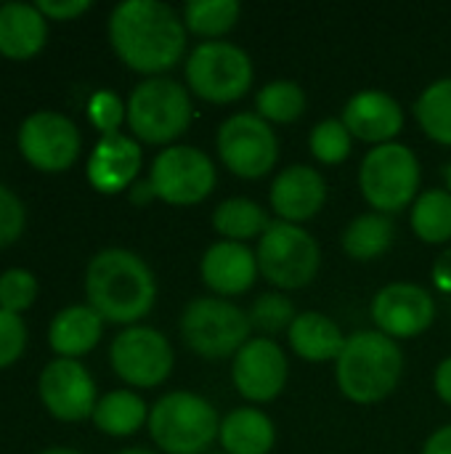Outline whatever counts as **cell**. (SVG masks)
Listing matches in <instances>:
<instances>
[{
    "mask_svg": "<svg viewBox=\"0 0 451 454\" xmlns=\"http://www.w3.org/2000/svg\"><path fill=\"white\" fill-rule=\"evenodd\" d=\"M37 298V279L27 269H8L0 274V309L8 314L27 311Z\"/></svg>",
    "mask_w": 451,
    "mask_h": 454,
    "instance_id": "obj_34",
    "label": "cell"
},
{
    "mask_svg": "<svg viewBox=\"0 0 451 454\" xmlns=\"http://www.w3.org/2000/svg\"><path fill=\"white\" fill-rule=\"evenodd\" d=\"M258 271L279 290H298L314 282L322 266L319 242L298 223L271 221L258 239Z\"/></svg>",
    "mask_w": 451,
    "mask_h": 454,
    "instance_id": "obj_7",
    "label": "cell"
},
{
    "mask_svg": "<svg viewBox=\"0 0 451 454\" xmlns=\"http://www.w3.org/2000/svg\"><path fill=\"white\" fill-rule=\"evenodd\" d=\"M250 333V314L223 298H194L181 314V338L202 359L237 356Z\"/></svg>",
    "mask_w": 451,
    "mask_h": 454,
    "instance_id": "obj_6",
    "label": "cell"
},
{
    "mask_svg": "<svg viewBox=\"0 0 451 454\" xmlns=\"http://www.w3.org/2000/svg\"><path fill=\"white\" fill-rule=\"evenodd\" d=\"M221 444L226 454H268L276 442L271 418L255 407H239L221 420Z\"/></svg>",
    "mask_w": 451,
    "mask_h": 454,
    "instance_id": "obj_24",
    "label": "cell"
},
{
    "mask_svg": "<svg viewBox=\"0 0 451 454\" xmlns=\"http://www.w3.org/2000/svg\"><path fill=\"white\" fill-rule=\"evenodd\" d=\"M221 162L242 178H263L279 160V138L258 112H237L218 128Z\"/></svg>",
    "mask_w": 451,
    "mask_h": 454,
    "instance_id": "obj_10",
    "label": "cell"
},
{
    "mask_svg": "<svg viewBox=\"0 0 451 454\" xmlns=\"http://www.w3.org/2000/svg\"><path fill=\"white\" fill-rule=\"evenodd\" d=\"M93 423L109 436H130L144 423H149L146 402L133 391H112L98 399L93 410Z\"/></svg>",
    "mask_w": 451,
    "mask_h": 454,
    "instance_id": "obj_25",
    "label": "cell"
},
{
    "mask_svg": "<svg viewBox=\"0 0 451 454\" xmlns=\"http://www.w3.org/2000/svg\"><path fill=\"white\" fill-rule=\"evenodd\" d=\"M215 165L197 146H167L152 162L149 184L167 205H197L215 189Z\"/></svg>",
    "mask_w": 451,
    "mask_h": 454,
    "instance_id": "obj_11",
    "label": "cell"
},
{
    "mask_svg": "<svg viewBox=\"0 0 451 454\" xmlns=\"http://www.w3.org/2000/svg\"><path fill=\"white\" fill-rule=\"evenodd\" d=\"M48 37L45 16L29 3H3L0 5V53L8 59L35 56Z\"/></svg>",
    "mask_w": 451,
    "mask_h": 454,
    "instance_id": "obj_21",
    "label": "cell"
},
{
    "mask_svg": "<svg viewBox=\"0 0 451 454\" xmlns=\"http://www.w3.org/2000/svg\"><path fill=\"white\" fill-rule=\"evenodd\" d=\"M343 125L367 144H391L404 128V109L385 90H362L343 106Z\"/></svg>",
    "mask_w": 451,
    "mask_h": 454,
    "instance_id": "obj_17",
    "label": "cell"
},
{
    "mask_svg": "<svg viewBox=\"0 0 451 454\" xmlns=\"http://www.w3.org/2000/svg\"><path fill=\"white\" fill-rule=\"evenodd\" d=\"M290 367L279 343L268 338H250L231 364V380L247 402H271L284 391Z\"/></svg>",
    "mask_w": 451,
    "mask_h": 454,
    "instance_id": "obj_15",
    "label": "cell"
},
{
    "mask_svg": "<svg viewBox=\"0 0 451 454\" xmlns=\"http://www.w3.org/2000/svg\"><path fill=\"white\" fill-rule=\"evenodd\" d=\"M109 359L114 372L136 388H154L165 383L175 362L170 340L159 330L144 325L122 330L112 340Z\"/></svg>",
    "mask_w": 451,
    "mask_h": 454,
    "instance_id": "obj_12",
    "label": "cell"
},
{
    "mask_svg": "<svg viewBox=\"0 0 451 454\" xmlns=\"http://www.w3.org/2000/svg\"><path fill=\"white\" fill-rule=\"evenodd\" d=\"M40 399L45 410L64 423H77L85 418H93V410L98 404L96 399V383L90 372L77 359H53L45 364L37 380Z\"/></svg>",
    "mask_w": 451,
    "mask_h": 454,
    "instance_id": "obj_14",
    "label": "cell"
},
{
    "mask_svg": "<svg viewBox=\"0 0 451 454\" xmlns=\"http://www.w3.org/2000/svg\"><path fill=\"white\" fill-rule=\"evenodd\" d=\"M152 197H157V194H154V189H152L149 181L133 184V189H130V200H133V202H141V205H144V202H149Z\"/></svg>",
    "mask_w": 451,
    "mask_h": 454,
    "instance_id": "obj_42",
    "label": "cell"
},
{
    "mask_svg": "<svg viewBox=\"0 0 451 454\" xmlns=\"http://www.w3.org/2000/svg\"><path fill=\"white\" fill-rule=\"evenodd\" d=\"M295 317H298V311H295L292 301L282 293H263L250 309L253 327L266 333V335H276L282 330H290Z\"/></svg>",
    "mask_w": 451,
    "mask_h": 454,
    "instance_id": "obj_33",
    "label": "cell"
},
{
    "mask_svg": "<svg viewBox=\"0 0 451 454\" xmlns=\"http://www.w3.org/2000/svg\"><path fill=\"white\" fill-rule=\"evenodd\" d=\"M423 454H451V426L439 428L423 447Z\"/></svg>",
    "mask_w": 451,
    "mask_h": 454,
    "instance_id": "obj_40",
    "label": "cell"
},
{
    "mask_svg": "<svg viewBox=\"0 0 451 454\" xmlns=\"http://www.w3.org/2000/svg\"><path fill=\"white\" fill-rule=\"evenodd\" d=\"M207 454H226V452H207Z\"/></svg>",
    "mask_w": 451,
    "mask_h": 454,
    "instance_id": "obj_46",
    "label": "cell"
},
{
    "mask_svg": "<svg viewBox=\"0 0 451 454\" xmlns=\"http://www.w3.org/2000/svg\"><path fill=\"white\" fill-rule=\"evenodd\" d=\"M436 391H439V396L451 404V356H447L439 367H436Z\"/></svg>",
    "mask_w": 451,
    "mask_h": 454,
    "instance_id": "obj_41",
    "label": "cell"
},
{
    "mask_svg": "<svg viewBox=\"0 0 451 454\" xmlns=\"http://www.w3.org/2000/svg\"><path fill=\"white\" fill-rule=\"evenodd\" d=\"M120 454H154V452H149V450H122Z\"/></svg>",
    "mask_w": 451,
    "mask_h": 454,
    "instance_id": "obj_45",
    "label": "cell"
},
{
    "mask_svg": "<svg viewBox=\"0 0 451 454\" xmlns=\"http://www.w3.org/2000/svg\"><path fill=\"white\" fill-rule=\"evenodd\" d=\"M412 229L428 245H441L451 239V192L428 189L415 200Z\"/></svg>",
    "mask_w": 451,
    "mask_h": 454,
    "instance_id": "obj_28",
    "label": "cell"
},
{
    "mask_svg": "<svg viewBox=\"0 0 451 454\" xmlns=\"http://www.w3.org/2000/svg\"><path fill=\"white\" fill-rule=\"evenodd\" d=\"M152 442L167 454H207L221 436V418L215 407L191 391L165 394L149 412Z\"/></svg>",
    "mask_w": 451,
    "mask_h": 454,
    "instance_id": "obj_4",
    "label": "cell"
},
{
    "mask_svg": "<svg viewBox=\"0 0 451 454\" xmlns=\"http://www.w3.org/2000/svg\"><path fill=\"white\" fill-rule=\"evenodd\" d=\"M88 306L104 322L130 325L144 319L157 298V282L141 255L125 247H106L96 253L85 271Z\"/></svg>",
    "mask_w": 451,
    "mask_h": 454,
    "instance_id": "obj_2",
    "label": "cell"
},
{
    "mask_svg": "<svg viewBox=\"0 0 451 454\" xmlns=\"http://www.w3.org/2000/svg\"><path fill=\"white\" fill-rule=\"evenodd\" d=\"M88 117L101 136H112L120 133L122 120H128V104H122V98L112 90H98L88 101Z\"/></svg>",
    "mask_w": 451,
    "mask_h": 454,
    "instance_id": "obj_35",
    "label": "cell"
},
{
    "mask_svg": "<svg viewBox=\"0 0 451 454\" xmlns=\"http://www.w3.org/2000/svg\"><path fill=\"white\" fill-rule=\"evenodd\" d=\"M24 229V205L21 200L0 184V247L19 239Z\"/></svg>",
    "mask_w": 451,
    "mask_h": 454,
    "instance_id": "obj_37",
    "label": "cell"
},
{
    "mask_svg": "<svg viewBox=\"0 0 451 454\" xmlns=\"http://www.w3.org/2000/svg\"><path fill=\"white\" fill-rule=\"evenodd\" d=\"M420 128L439 144L451 146V77L431 82L415 101Z\"/></svg>",
    "mask_w": 451,
    "mask_h": 454,
    "instance_id": "obj_29",
    "label": "cell"
},
{
    "mask_svg": "<svg viewBox=\"0 0 451 454\" xmlns=\"http://www.w3.org/2000/svg\"><path fill=\"white\" fill-rule=\"evenodd\" d=\"M40 454H80V452H74V450H45V452H40Z\"/></svg>",
    "mask_w": 451,
    "mask_h": 454,
    "instance_id": "obj_43",
    "label": "cell"
},
{
    "mask_svg": "<svg viewBox=\"0 0 451 454\" xmlns=\"http://www.w3.org/2000/svg\"><path fill=\"white\" fill-rule=\"evenodd\" d=\"M37 11L43 16H51V19H74L80 13H85L90 8V0H37L35 3Z\"/></svg>",
    "mask_w": 451,
    "mask_h": 454,
    "instance_id": "obj_38",
    "label": "cell"
},
{
    "mask_svg": "<svg viewBox=\"0 0 451 454\" xmlns=\"http://www.w3.org/2000/svg\"><path fill=\"white\" fill-rule=\"evenodd\" d=\"M287 335L292 351L306 362H335L346 346L340 327L319 311L298 314Z\"/></svg>",
    "mask_w": 451,
    "mask_h": 454,
    "instance_id": "obj_23",
    "label": "cell"
},
{
    "mask_svg": "<svg viewBox=\"0 0 451 454\" xmlns=\"http://www.w3.org/2000/svg\"><path fill=\"white\" fill-rule=\"evenodd\" d=\"M213 226L229 242H245V239L263 234L271 226V221H268V213L258 202L247 197H231L215 207Z\"/></svg>",
    "mask_w": 451,
    "mask_h": 454,
    "instance_id": "obj_27",
    "label": "cell"
},
{
    "mask_svg": "<svg viewBox=\"0 0 451 454\" xmlns=\"http://www.w3.org/2000/svg\"><path fill=\"white\" fill-rule=\"evenodd\" d=\"M404 375L401 346L380 330H359L346 338L335 359V378L346 399L356 404H377L399 386Z\"/></svg>",
    "mask_w": 451,
    "mask_h": 454,
    "instance_id": "obj_3",
    "label": "cell"
},
{
    "mask_svg": "<svg viewBox=\"0 0 451 454\" xmlns=\"http://www.w3.org/2000/svg\"><path fill=\"white\" fill-rule=\"evenodd\" d=\"M308 144H311V154L324 165H338L351 154V133L343 125V120L335 117L316 122L308 136Z\"/></svg>",
    "mask_w": 451,
    "mask_h": 454,
    "instance_id": "obj_32",
    "label": "cell"
},
{
    "mask_svg": "<svg viewBox=\"0 0 451 454\" xmlns=\"http://www.w3.org/2000/svg\"><path fill=\"white\" fill-rule=\"evenodd\" d=\"M27 346V327L19 314H8L0 309V370L13 364Z\"/></svg>",
    "mask_w": 451,
    "mask_h": 454,
    "instance_id": "obj_36",
    "label": "cell"
},
{
    "mask_svg": "<svg viewBox=\"0 0 451 454\" xmlns=\"http://www.w3.org/2000/svg\"><path fill=\"white\" fill-rule=\"evenodd\" d=\"M444 178H447V186H449V192H451V162L444 168Z\"/></svg>",
    "mask_w": 451,
    "mask_h": 454,
    "instance_id": "obj_44",
    "label": "cell"
},
{
    "mask_svg": "<svg viewBox=\"0 0 451 454\" xmlns=\"http://www.w3.org/2000/svg\"><path fill=\"white\" fill-rule=\"evenodd\" d=\"M364 200L383 215L404 210L420 189V162L404 144H380L367 152L359 168Z\"/></svg>",
    "mask_w": 451,
    "mask_h": 454,
    "instance_id": "obj_8",
    "label": "cell"
},
{
    "mask_svg": "<svg viewBox=\"0 0 451 454\" xmlns=\"http://www.w3.org/2000/svg\"><path fill=\"white\" fill-rule=\"evenodd\" d=\"M436 319L431 293L412 282H391L372 301V322L388 338H415Z\"/></svg>",
    "mask_w": 451,
    "mask_h": 454,
    "instance_id": "obj_16",
    "label": "cell"
},
{
    "mask_svg": "<svg viewBox=\"0 0 451 454\" xmlns=\"http://www.w3.org/2000/svg\"><path fill=\"white\" fill-rule=\"evenodd\" d=\"M19 149L37 170L61 173L80 154V130L58 112H35L19 128Z\"/></svg>",
    "mask_w": 451,
    "mask_h": 454,
    "instance_id": "obj_13",
    "label": "cell"
},
{
    "mask_svg": "<svg viewBox=\"0 0 451 454\" xmlns=\"http://www.w3.org/2000/svg\"><path fill=\"white\" fill-rule=\"evenodd\" d=\"M109 40L136 72L159 77L186 51V24L159 0H125L109 16Z\"/></svg>",
    "mask_w": 451,
    "mask_h": 454,
    "instance_id": "obj_1",
    "label": "cell"
},
{
    "mask_svg": "<svg viewBox=\"0 0 451 454\" xmlns=\"http://www.w3.org/2000/svg\"><path fill=\"white\" fill-rule=\"evenodd\" d=\"M258 114L266 122H295L306 112V93L295 80H271L258 90Z\"/></svg>",
    "mask_w": 451,
    "mask_h": 454,
    "instance_id": "obj_31",
    "label": "cell"
},
{
    "mask_svg": "<svg viewBox=\"0 0 451 454\" xmlns=\"http://www.w3.org/2000/svg\"><path fill=\"white\" fill-rule=\"evenodd\" d=\"M191 96L173 77H146L128 98V125L146 144H170L191 122Z\"/></svg>",
    "mask_w": 451,
    "mask_h": 454,
    "instance_id": "obj_5",
    "label": "cell"
},
{
    "mask_svg": "<svg viewBox=\"0 0 451 454\" xmlns=\"http://www.w3.org/2000/svg\"><path fill=\"white\" fill-rule=\"evenodd\" d=\"M433 285L444 293H451V247L444 250L433 263Z\"/></svg>",
    "mask_w": 451,
    "mask_h": 454,
    "instance_id": "obj_39",
    "label": "cell"
},
{
    "mask_svg": "<svg viewBox=\"0 0 451 454\" xmlns=\"http://www.w3.org/2000/svg\"><path fill=\"white\" fill-rule=\"evenodd\" d=\"M104 333V319L90 306H69L58 311L48 327V343L61 359H77L96 348Z\"/></svg>",
    "mask_w": 451,
    "mask_h": 454,
    "instance_id": "obj_22",
    "label": "cell"
},
{
    "mask_svg": "<svg viewBox=\"0 0 451 454\" xmlns=\"http://www.w3.org/2000/svg\"><path fill=\"white\" fill-rule=\"evenodd\" d=\"M396 237V226L383 213H364L354 218L343 231V250L354 261H372L380 258Z\"/></svg>",
    "mask_w": 451,
    "mask_h": 454,
    "instance_id": "obj_26",
    "label": "cell"
},
{
    "mask_svg": "<svg viewBox=\"0 0 451 454\" xmlns=\"http://www.w3.org/2000/svg\"><path fill=\"white\" fill-rule=\"evenodd\" d=\"M141 160L144 157L136 138L122 133L101 136L88 160V181L104 194H117L136 181Z\"/></svg>",
    "mask_w": 451,
    "mask_h": 454,
    "instance_id": "obj_19",
    "label": "cell"
},
{
    "mask_svg": "<svg viewBox=\"0 0 451 454\" xmlns=\"http://www.w3.org/2000/svg\"><path fill=\"white\" fill-rule=\"evenodd\" d=\"M199 271L215 295H242L258 277V258L245 242L221 239L205 250Z\"/></svg>",
    "mask_w": 451,
    "mask_h": 454,
    "instance_id": "obj_20",
    "label": "cell"
},
{
    "mask_svg": "<svg viewBox=\"0 0 451 454\" xmlns=\"http://www.w3.org/2000/svg\"><path fill=\"white\" fill-rule=\"evenodd\" d=\"M327 202V184L311 165H290L271 184V207L279 221L303 223L314 218Z\"/></svg>",
    "mask_w": 451,
    "mask_h": 454,
    "instance_id": "obj_18",
    "label": "cell"
},
{
    "mask_svg": "<svg viewBox=\"0 0 451 454\" xmlns=\"http://www.w3.org/2000/svg\"><path fill=\"white\" fill-rule=\"evenodd\" d=\"M186 82L210 104H231L253 85V61L234 43L207 40L189 53Z\"/></svg>",
    "mask_w": 451,
    "mask_h": 454,
    "instance_id": "obj_9",
    "label": "cell"
},
{
    "mask_svg": "<svg viewBox=\"0 0 451 454\" xmlns=\"http://www.w3.org/2000/svg\"><path fill=\"white\" fill-rule=\"evenodd\" d=\"M239 3L237 0H191L183 8V24L189 32L199 37L218 40L239 21Z\"/></svg>",
    "mask_w": 451,
    "mask_h": 454,
    "instance_id": "obj_30",
    "label": "cell"
}]
</instances>
